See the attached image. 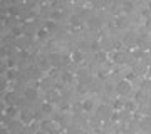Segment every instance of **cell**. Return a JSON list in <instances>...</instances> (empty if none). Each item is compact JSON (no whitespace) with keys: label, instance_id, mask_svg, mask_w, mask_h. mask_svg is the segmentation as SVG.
Instances as JSON below:
<instances>
[{"label":"cell","instance_id":"2","mask_svg":"<svg viewBox=\"0 0 151 134\" xmlns=\"http://www.w3.org/2000/svg\"><path fill=\"white\" fill-rule=\"evenodd\" d=\"M114 24L118 27H121V29H124V27L129 24V20H128V15H124V14H118V15L114 17Z\"/></svg>","mask_w":151,"mask_h":134},{"label":"cell","instance_id":"14","mask_svg":"<svg viewBox=\"0 0 151 134\" xmlns=\"http://www.w3.org/2000/svg\"><path fill=\"white\" fill-rule=\"evenodd\" d=\"M106 57H108V55H106V52H101V50H99V52L96 54V59L99 60V62H104V60H106Z\"/></svg>","mask_w":151,"mask_h":134},{"label":"cell","instance_id":"15","mask_svg":"<svg viewBox=\"0 0 151 134\" xmlns=\"http://www.w3.org/2000/svg\"><path fill=\"white\" fill-rule=\"evenodd\" d=\"M45 29H47V30H52V29H55V22H54V20H47V22H45Z\"/></svg>","mask_w":151,"mask_h":134},{"label":"cell","instance_id":"21","mask_svg":"<svg viewBox=\"0 0 151 134\" xmlns=\"http://www.w3.org/2000/svg\"><path fill=\"white\" fill-rule=\"evenodd\" d=\"M40 126H42V129H49V128H50V123H49V121H42Z\"/></svg>","mask_w":151,"mask_h":134},{"label":"cell","instance_id":"25","mask_svg":"<svg viewBox=\"0 0 151 134\" xmlns=\"http://www.w3.org/2000/svg\"><path fill=\"white\" fill-rule=\"evenodd\" d=\"M148 10L151 12V0H150V2H148Z\"/></svg>","mask_w":151,"mask_h":134},{"label":"cell","instance_id":"10","mask_svg":"<svg viewBox=\"0 0 151 134\" xmlns=\"http://www.w3.org/2000/svg\"><path fill=\"white\" fill-rule=\"evenodd\" d=\"M62 80L69 84V82H72V80H74V75L70 74V72H64V74H62Z\"/></svg>","mask_w":151,"mask_h":134},{"label":"cell","instance_id":"7","mask_svg":"<svg viewBox=\"0 0 151 134\" xmlns=\"http://www.w3.org/2000/svg\"><path fill=\"white\" fill-rule=\"evenodd\" d=\"M22 34H24V29H22V27H19V25L12 27V35H14V37L20 39V37H22Z\"/></svg>","mask_w":151,"mask_h":134},{"label":"cell","instance_id":"17","mask_svg":"<svg viewBox=\"0 0 151 134\" xmlns=\"http://www.w3.org/2000/svg\"><path fill=\"white\" fill-rule=\"evenodd\" d=\"M124 106H126V109H129V111H134V109H136V104H134V102H133V101L126 102Z\"/></svg>","mask_w":151,"mask_h":134},{"label":"cell","instance_id":"12","mask_svg":"<svg viewBox=\"0 0 151 134\" xmlns=\"http://www.w3.org/2000/svg\"><path fill=\"white\" fill-rule=\"evenodd\" d=\"M82 59H84V55H82V54L79 52V50H77V52H74V54H72V60H74V62H81Z\"/></svg>","mask_w":151,"mask_h":134},{"label":"cell","instance_id":"9","mask_svg":"<svg viewBox=\"0 0 151 134\" xmlns=\"http://www.w3.org/2000/svg\"><path fill=\"white\" fill-rule=\"evenodd\" d=\"M14 101H15V96H14V92H7L5 102L9 104V106H14Z\"/></svg>","mask_w":151,"mask_h":134},{"label":"cell","instance_id":"22","mask_svg":"<svg viewBox=\"0 0 151 134\" xmlns=\"http://www.w3.org/2000/svg\"><path fill=\"white\" fill-rule=\"evenodd\" d=\"M134 57H136V59L143 57V50H136V52H134Z\"/></svg>","mask_w":151,"mask_h":134},{"label":"cell","instance_id":"26","mask_svg":"<svg viewBox=\"0 0 151 134\" xmlns=\"http://www.w3.org/2000/svg\"><path fill=\"white\" fill-rule=\"evenodd\" d=\"M35 134H47V133H45V131H37Z\"/></svg>","mask_w":151,"mask_h":134},{"label":"cell","instance_id":"5","mask_svg":"<svg viewBox=\"0 0 151 134\" xmlns=\"http://www.w3.org/2000/svg\"><path fill=\"white\" fill-rule=\"evenodd\" d=\"M124 59H126V57H124L123 52H114V54H113V60L116 62V64H123Z\"/></svg>","mask_w":151,"mask_h":134},{"label":"cell","instance_id":"3","mask_svg":"<svg viewBox=\"0 0 151 134\" xmlns=\"http://www.w3.org/2000/svg\"><path fill=\"white\" fill-rule=\"evenodd\" d=\"M20 121L24 124H29L30 121H34V114H30L29 111H22L20 113Z\"/></svg>","mask_w":151,"mask_h":134},{"label":"cell","instance_id":"4","mask_svg":"<svg viewBox=\"0 0 151 134\" xmlns=\"http://www.w3.org/2000/svg\"><path fill=\"white\" fill-rule=\"evenodd\" d=\"M24 96H25V99H27V101H34V99L37 97V91H35V89H30V87H29V89H25Z\"/></svg>","mask_w":151,"mask_h":134},{"label":"cell","instance_id":"8","mask_svg":"<svg viewBox=\"0 0 151 134\" xmlns=\"http://www.w3.org/2000/svg\"><path fill=\"white\" fill-rule=\"evenodd\" d=\"M15 77H17V69H15V67H14V69H10V67H9V70H7V79L14 80Z\"/></svg>","mask_w":151,"mask_h":134},{"label":"cell","instance_id":"6","mask_svg":"<svg viewBox=\"0 0 151 134\" xmlns=\"http://www.w3.org/2000/svg\"><path fill=\"white\" fill-rule=\"evenodd\" d=\"M5 114L9 116V118H15L17 114H19V111L15 109V106H7V109H5Z\"/></svg>","mask_w":151,"mask_h":134},{"label":"cell","instance_id":"16","mask_svg":"<svg viewBox=\"0 0 151 134\" xmlns=\"http://www.w3.org/2000/svg\"><path fill=\"white\" fill-rule=\"evenodd\" d=\"M45 35H47V29H45V27H44V29H40V30L37 32V37L39 39H44Z\"/></svg>","mask_w":151,"mask_h":134},{"label":"cell","instance_id":"18","mask_svg":"<svg viewBox=\"0 0 151 134\" xmlns=\"http://www.w3.org/2000/svg\"><path fill=\"white\" fill-rule=\"evenodd\" d=\"M42 111H44V113H50V111H52V109H50V104H44V106H42Z\"/></svg>","mask_w":151,"mask_h":134},{"label":"cell","instance_id":"23","mask_svg":"<svg viewBox=\"0 0 151 134\" xmlns=\"http://www.w3.org/2000/svg\"><path fill=\"white\" fill-rule=\"evenodd\" d=\"M72 24H79V17H72Z\"/></svg>","mask_w":151,"mask_h":134},{"label":"cell","instance_id":"11","mask_svg":"<svg viewBox=\"0 0 151 134\" xmlns=\"http://www.w3.org/2000/svg\"><path fill=\"white\" fill-rule=\"evenodd\" d=\"M9 14H10L12 17H15V15H19L20 14V10H19V7H15V5H12V7H9Z\"/></svg>","mask_w":151,"mask_h":134},{"label":"cell","instance_id":"13","mask_svg":"<svg viewBox=\"0 0 151 134\" xmlns=\"http://www.w3.org/2000/svg\"><path fill=\"white\" fill-rule=\"evenodd\" d=\"M82 109H84V111H91L92 109V101L91 99H87V101L82 102Z\"/></svg>","mask_w":151,"mask_h":134},{"label":"cell","instance_id":"27","mask_svg":"<svg viewBox=\"0 0 151 134\" xmlns=\"http://www.w3.org/2000/svg\"><path fill=\"white\" fill-rule=\"evenodd\" d=\"M150 75H151V67H150Z\"/></svg>","mask_w":151,"mask_h":134},{"label":"cell","instance_id":"20","mask_svg":"<svg viewBox=\"0 0 151 134\" xmlns=\"http://www.w3.org/2000/svg\"><path fill=\"white\" fill-rule=\"evenodd\" d=\"M113 106H114V109H121V106H123V102L119 101V99H116V101H114V104H113Z\"/></svg>","mask_w":151,"mask_h":134},{"label":"cell","instance_id":"24","mask_svg":"<svg viewBox=\"0 0 151 134\" xmlns=\"http://www.w3.org/2000/svg\"><path fill=\"white\" fill-rule=\"evenodd\" d=\"M146 27H148V29H151V19H148V20H146Z\"/></svg>","mask_w":151,"mask_h":134},{"label":"cell","instance_id":"19","mask_svg":"<svg viewBox=\"0 0 151 134\" xmlns=\"http://www.w3.org/2000/svg\"><path fill=\"white\" fill-rule=\"evenodd\" d=\"M123 9L126 12H129V10H133V4H123Z\"/></svg>","mask_w":151,"mask_h":134},{"label":"cell","instance_id":"1","mask_svg":"<svg viewBox=\"0 0 151 134\" xmlns=\"http://www.w3.org/2000/svg\"><path fill=\"white\" fill-rule=\"evenodd\" d=\"M116 92L118 94H121V96H124V94H129L131 92V82L129 80H119L118 86H116Z\"/></svg>","mask_w":151,"mask_h":134}]
</instances>
